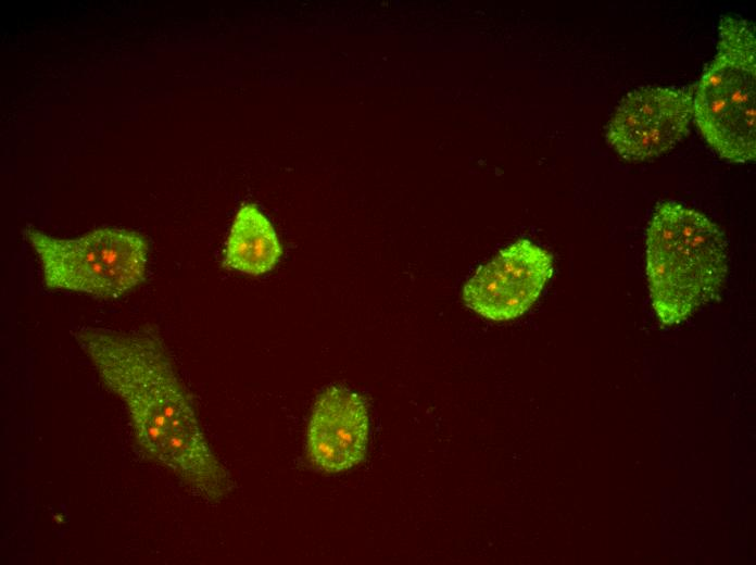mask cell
Returning a JSON list of instances; mask_svg holds the SVG:
<instances>
[{
	"label": "cell",
	"mask_w": 756,
	"mask_h": 565,
	"mask_svg": "<svg viewBox=\"0 0 756 565\" xmlns=\"http://www.w3.org/2000/svg\"><path fill=\"white\" fill-rule=\"evenodd\" d=\"M645 271L659 323L677 325L721 292L728 273L726 237L702 212L662 202L646 228Z\"/></svg>",
	"instance_id": "cell-2"
},
{
	"label": "cell",
	"mask_w": 756,
	"mask_h": 565,
	"mask_svg": "<svg viewBox=\"0 0 756 565\" xmlns=\"http://www.w3.org/2000/svg\"><path fill=\"white\" fill-rule=\"evenodd\" d=\"M553 271L551 252L528 239H518L466 281L463 301L489 321H512L533 305Z\"/></svg>",
	"instance_id": "cell-6"
},
{
	"label": "cell",
	"mask_w": 756,
	"mask_h": 565,
	"mask_svg": "<svg viewBox=\"0 0 756 565\" xmlns=\"http://www.w3.org/2000/svg\"><path fill=\"white\" fill-rule=\"evenodd\" d=\"M101 380L126 404L138 444L202 497L231 489L160 338L152 331L84 328L74 332Z\"/></svg>",
	"instance_id": "cell-1"
},
{
	"label": "cell",
	"mask_w": 756,
	"mask_h": 565,
	"mask_svg": "<svg viewBox=\"0 0 756 565\" xmlns=\"http://www.w3.org/2000/svg\"><path fill=\"white\" fill-rule=\"evenodd\" d=\"M755 25L722 15L716 54L693 89V120L706 142L724 160L745 163L756 155Z\"/></svg>",
	"instance_id": "cell-3"
},
{
	"label": "cell",
	"mask_w": 756,
	"mask_h": 565,
	"mask_svg": "<svg viewBox=\"0 0 756 565\" xmlns=\"http://www.w3.org/2000/svg\"><path fill=\"white\" fill-rule=\"evenodd\" d=\"M369 416L357 392L338 385L327 387L316 399L306 431L311 461L326 473H340L366 456Z\"/></svg>",
	"instance_id": "cell-7"
},
{
	"label": "cell",
	"mask_w": 756,
	"mask_h": 565,
	"mask_svg": "<svg viewBox=\"0 0 756 565\" xmlns=\"http://www.w3.org/2000/svg\"><path fill=\"white\" fill-rule=\"evenodd\" d=\"M281 254L282 247L269 219L255 204H243L232 222L223 266L261 275L273 269Z\"/></svg>",
	"instance_id": "cell-8"
},
{
	"label": "cell",
	"mask_w": 756,
	"mask_h": 565,
	"mask_svg": "<svg viewBox=\"0 0 756 565\" xmlns=\"http://www.w3.org/2000/svg\"><path fill=\"white\" fill-rule=\"evenodd\" d=\"M24 235L38 255L49 289L116 299L146 278L149 243L140 233L103 227L62 239L27 227Z\"/></svg>",
	"instance_id": "cell-4"
},
{
	"label": "cell",
	"mask_w": 756,
	"mask_h": 565,
	"mask_svg": "<svg viewBox=\"0 0 756 565\" xmlns=\"http://www.w3.org/2000/svg\"><path fill=\"white\" fill-rule=\"evenodd\" d=\"M692 120L693 89L641 87L616 106L606 126V141L625 160H650L680 142Z\"/></svg>",
	"instance_id": "cell-5"
}]
</instances>
